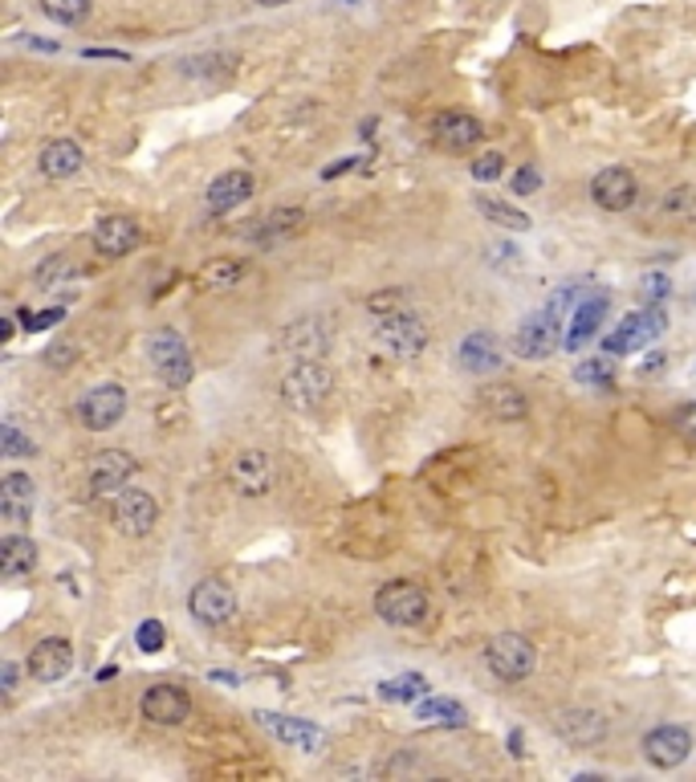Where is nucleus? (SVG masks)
<instances>
[{"instance_id":"2eb2a0df","label":"nucleus","mask_w":696,"mask_h":782,"mask_svg":"<svg viewBox=\"0 0 696 782\" xmlns=\"http://www.w3.org/2000/svg\"><path fill=\"white\" fill-rule=\"evenodd\" d=\"M558 322H562V310L550 306V310L534 314L517 327V355L522 359H546L558 347Z\"/></svg>"},{"instance_id":"c9c22d12","label":"nucleus","mask_w":696,"mask_h":782,"mask_svg":"<svg viewBox=\"0 0 696 782\" xmlns=\"http://www.w3.org/2000/svg\"><path fill=\"white\" fill-rule=\"evenodd\" d=\"M477 208H481V216H489L498 228H522L526 233L529 228V216L522 213V208H513V204H505V200H493V196H477Z\"/></svg>"},{"instance_id":"473e14b6","label":"nucleus","mask_w":696,"mask_h":782,"mask_svg":"<svg viewBox=\"0 0 696 782\" xmlns=\"http://www.w3.org/2000/svg\"><path fill=\"white\" fill-rule=\"evenodd\" d=\"M655 213L672 220V225H696V188L693 184H676L669 188L660 204H655Z\"/></svg>"},{"instance_id":"c85d7f7f","label":"nucleus","mask_w":696,"mask_h":782,"mask_svg":"<svg viewBox=\"0 0 696 782\" xmlns=\"http://www.w3.org/2000/svg\"><path fill=\"white\" fill-rule=\"evenodd\" d=\"M265 726L277 734L282 741H289V746H298V750H306V755H318V746H322V729L310 726V722H294V717H282V713H256Z\"/></svg>"},{"instance_id":"9b49d317","label":"nucleus","mask_w":696,"mask_h":782,"mask_svg":"<svg viewBox=\"0 0 696 782\" xmlns=\"http://www.w3.org/2000/svg\"><path fill=\"white\" fill-rule=\"evenodd\" d=\"M228 481L241 498H265L273 489V461L261 449H244L228 465Z\"/></svg>"},{"instance_id":"ddd939ff","label":"nucleus","mask_w":696,"mask_h":782,"mask_svg":"<svg viewBox=\"0 0 696 782\" xmlns=\"http://www.w3.org/2000/svg\"><path fill=\"white\" fill-rule=\"evenodd\" d=\"M139 713L151 722V726H180L187 722V713H192V698H187L180 684H151L139 701Z\"/></svg>"},{"instance_id":"6ab92c4d","label":"nucleus","mask_w":696,"mask_h":782,"mask_svg":"<svg viewBox=\"0 0 696 782\" xmlns=\"http://www.w3.org/2000/svg\"><path fill=\"white\" fill-rule=\"evenodd\" d=\"M660 330H664V314L660 310L627 314L624 322H619V330H612V335L603 339V347H607V355H627V351L643 347L648 339H655Z\"/></svg>"},{"instance_id":"39448f33","label":"nucleus","mask_w":696,"mask_h":782,"mask_svg":"<svg viewBox=\"0 0 696 782\" xmlns=\"http://www.w3.org/2000/svg\"><path fill=\"white\" fill-rule=\"evenodd\" d=\"M375 339H379V347H387L396 359H415L420 351H427V327L412 306H408V310H396V314H384L379 327H375Z\"/></svg>"},{"instance_id":"09e8293b","label":"nucleus","mask_w":696,"mask_h":782,"mask_svg":"<svg viewBox=\"0 0 696 782\" xmlns=\"http://www.w3.org/2000/svg\"><path fill=\"white\" fill-rule=\"evenodd\" d=\"M0 681H4V693L13 698L16 693V665L13 660H4V665H0Z\"/></svg>"},{"instance_id":"79ce46f5","label":"nucleus","mask_w":696,"mask_h":782,"mask_svg":"<svg viewBox=\"0 0 696 782\" xmlns=\"http://www.w3.org/2000/svg\"><path fill=\"white\" fill-rule=\"evenodd\" d=\"M4 456H33V441H28L25 432H21V424H16V420H9V424H4Z\"/></svg>"},{"instance_id":"37998d69","label":"nucleus","mask_w":696,"mask_h":782,"mask_svg":"<svg viewBox=\"0 0 696 782\" xmlns=\"http://www.w3.org/2000/svg\"><path fill=\"white\" fill-rule=\"evenodd\" d=\"M16 318L25 322V330H45V327H54V322H61V318H66V310H57V306H54V310H42V314L21 310Z\"/></svg>"},{"instance_id":"1a4fd4ad","label":"nucleus","mask_w":696,"mask_h":782,"mask_svg":"<svg viewBox=\"0 0 696 782\" xmlns=\"http://www.w3.org/2000/svg\"><path fill=\"white\" fill-rule=\"evenodd\" d=\"M111 522L118 534H127V539H142V534H151L159 522V506L151 494H142V489H123L111 506Z\"/></svg>"},{"instance_id":"f03ea898","label":"nucleus","mask_w":696,"mask_h":782,"mask_svg":"<svg viewBox=\"0 0 696 782\" xmlns=\"http://www.w3.org/2000/svg\"><path fill=\"white\" fill-rule=\"evenodd\" d=\"M375 615L391 627H420L432 615V599L408 579H396L375 591Z\"/></svg>"},{"instance_id":"58836bf2","label":"nucleus","mask_w":696,"mask_h":782,"mask_svg":"<svg viewBox=\"0 0 696 782\" xmlns=\"http://www.w3.org/2000/svg\"><path fill=\"white\" fill-rule=\"evenodd\" d=\"M163 644H168V627L159 624V620H142L135 627V648L139 653H163Z\"/></svg>"},{"instance_id":"cd10ccee","label":"nucleus","mask_w":696,"mask_h":782,"mask_svg":"<svg viewBox=\"0 0 696 782\" xmlns=\"http://www.w3.org/2000/svg\"><path fill=\"white\" fill-rule=\"evenodd\" d=\"M232 70H237V57L232 54H196L187 57L184 66H180V73H184L187 82H199V86H220L232 78Z\"/></svg>"},{"instance_id":"c03bdc74","label":"nucleus","mask_w":696,"mask_h":782,"mask_svg":"<svg viewBox=\"0 0 696 782\" xmlns=\"http://www.w3.org/2000/svg\"><path fill=\"white\" fill-rule=\"evenodd\" d=\"M538 184H541V175H538V168H534V163H526V168L513 175V192H517V196H529V192H538Z\"/></svg>"},{"instance_id":"603ef678","label":"nucleus","mask_w":696,"mask_h":782,"mask_svg":"<svg viewBox=\"0 0 696 782\" xmlns=\"http://www.w3.org/2000/svg\"><path fill=\"white\" fill-rule=\"evenodd\" d=\"M253 4H261V9H282V4H289V0H253Z\"/></svg>"},{"instance_id":"2f4dec72","label":"nucleus","mask_w":696,"mask_h":782,"mask_svg":"<svg viewBox=\"0 0 696 782\" xmlns=\"http://www.w3.org/2000/svg\"><path fill=\"white\" fill-rule=\"evenodd\" d=\"M415 717L432 722V726H469V710L453 698H420L415 701Z\"/></svg>"},{"instance_id":"b1692460","label":"nucleus","mask_w":696,"mask_h":782,"mask_svg":"<svg viewBox=\"0 0 696 782\" xmlns=\"http://www.w3.org/2000/svg\"><path fill=\"white\" fill-rule=\"evenodd\" d=\"M82 147L73 139H54L42 147V159H37V168H42L45 180H70L82 171Z\"/></svg>"},{"instance_id":"e433bc0d","label":"nucleus","mask_w":696,"mask_h":782,"mask_svg":"<svg viewBox=\"0 0 696 782\" xmlns=\"http://www.w3.org/2000/svg\"><path fill=\"white\" fill-rule=\"evenodd\" d=\"M90 0H42V13L54 21V25H66V29H73V25H82L85 16H90Z\"/></svg>"},{"instance_id":"7c9ffc66","label":"nucleus","mask_w":696,"mask_h":782,"mask_svg":"<svg viewBox=\"0 0 696 782\" xmlns=\"http://www.w3.org/2000/svg\"><path fill=\"white\" fill-rule=\"evenodd\" d=\"M241 282H244V261H237V257H216V261H208L196 273V290H204V294H225V290H232V285Z\"/></svg>"},{"instance_id":"de8ad7c7","label":"nucleus","mask_w":696,"mask_h":782,"mask_svg":"<svg viewBox=\"0 0 696 782\" xmlns=\"http://www.w3.org/2000/svg\"><path fill=\"white\" fill-rule=\"evenodd\" d=\"M676 428H681L688 441H696V404H684L681 412H676Z\"/></svg>"},{"instance_id":"49530a36","label":"nucleus","mask_w":696,"mask_h":782,"mask_svg":"<svg viewBox=\"0 0 696 782\" xmlns=\"http://www.w3.org/2000/svg\"><path fill=\"white\" fill-rule=\"evenodd\" d=\"M640 290H643V298H664V294H669L672 285H669V277H664V273H648V277H643L640 282Z\"/></svg>"},{"instance_id":"dca6fc26","label":"nucleus","mask_w":696,"mask_h":782,"mask_svg":"<svg viewBox=\"0 0 696 782\" xmlns=\"http://www.w3.org/2000/svg\"><path fill=\"white\" fill-rule=\"evenodd\" d=\"M73 669V648L70 641H61V636H49V641L33 644V653H28V677L42 684H54V681H66Z\"/></svg>"},{"instance_id":"72a5a7b5","label":"nucleus","mask_w":696,"mask_h":782,"mask_svg":"<svg viewBox=\"0 0 696 782\" xmlns=\"http://www.w3.org/2000/svg\"><path fill=\"white\" fill-rule=\"evenodd\" d=\"M78 273H82V265H78L70 253H54V257H45L42 265L33 270V282L45 285V290H61V285L73 282Z\"/></svg>"},{"instance_id":"f257e3e1","label":"nucleus","mask_w":696,"mask_h":782,"mask_svg":"<svg viewBox=\"0 0 696 782\" xmlns=\"http://www.w3.org/2000/svg\"><path fill=\"white\" fill-rule=\"evenodd\" d=\"M282 399L294 408V412H313V408H322L334 392V375L330 367H322L318 359H298L294 367L282 375Z\"/></svg>"},{"instance_id":"3c124183","label":"nucleus","mask_w":696,"mask_h":782,"mask_svg":"<svg viewBox=\"0 0 696 782\" xmlns=\"http://www.w3.org/2000/svg\"><path fill=\"white\" fill-rule=\"evenodd\" d=\"M664 367V355H652V363H643V375H652V371Z\"/></svg>"},{"instance_id":"20e7f679","label":"nucleus","mask_w":696,"mask_h":782,"mask_svg":"<svg viewBox=\"0 0 696 782\" xmlns=\"http://www.w3.org/2000/svg\"><path fill=\"white\" fill-rule=\"evenodd\" d=\"M330 342H334V327L322 314H301L294 322H285L282 335H277V347L289 359H327Z\"/></svg>"},{"instance_id":"7ed1b4c3","label":"nucleus","mask_w":696,"mask_h":782,"mask_svg":"<svg viewBox=\"0 0 696 782\" xmlns=\"http://www.w3.org/2000/svg\"><path fill=\"white\" fill-rule=\"evenodd\" d=\"M484 665L493 669V677H501V681H526L529 672H534V665H538V648H534V641L529 636H522V632H501V636H493V641L484 644Z\"/></svg>"},{"instance_id":"a878e982","label":"nucleus","mask_w":696,"mask_h":782,"mask_svg":"<svg viewBox=\"0 0 696 782\" xmlns=\"http://www.w3.org/2000/svg\"><path fill=\"white\" fill-rule=\"evenodd\" d=\"M460 367L472 375H489L501 367V342L489 330H472L469 339L460 342Z\"/></svg>"},{"instance_id":"4be33fe9","label":"nucleus","mask_w":696,"mask_h":782,"mask_svg":"<svg viewBox=\"0 0 696 782\" xmlns=\"http://www.w3.org/2000/svg\"><path fill=\"white\" fill-rule=\"evenodd\" d=\"M253 192H256V184L249 171H225V175H216L213 184H208L204 204H208V213L213 216H225V213H232V208H241Z\"/></svg>"},{"instance_id":"bb28decb","label":"nucleus","mask_w":696,"mask_h":782,"mask_svg":"<svg viewBox=\"0 0 696 782\" xmlns=\"http://www.w3.org/2000/svg\"><path fill=\"white\" fill-rule=\"evenodd\" d=\"M37 570V542L25 534H9L0 542V575L4 579H25Z\"/></svg>"},{"instance_id":"8fccbe9b","label":"nucleus","mask_w":696,"mask_h":782,"mask_svg":"<svg viewBox=\"0 0 696 782\" xmlns=\"http://www.w3.org/2000/svg\"><path fill=\"white\" fill-rule=\"evenodd\" d=\"M522 746H526V738H522V729H513V734H510V755L517 758V755H522Z\"/></svg>"},{"instance_id":"0eeeda50","label":"nucleus","mask_w":696,"mask_h":782,"mask_svg":"<svg viewBox=\"0 0 696 782\" xmlns=\"http://www.w3.org/2000/svg\"><path fill=\"white\" fill-rule=\"evenodd\" d=\"M427 131H432V143L453 151V156H465V151L484 143V123L469 111H441Z\"/></svg>"},{"instance_id":"f704fd0d","label":"nucleus","mask_w":696,"mask_h":782,"mask_svg":"<svg viewBox=\"0 0 696 782\" xmlns=\"http://www.w3.org/2000/svg\"><path fill=\"white\" fill-rule=\"evenodd\" d=\"M432 693V684H427V677H420V672H399V677H391V681L379 684V698L384 701H420Z\"/></svg>"},{"instance_id":"a18cd8bd","label":"nucleus","mask_w":696,"mask_h":782,"mask_svg":"<svg viewBox=\"0 0 696 782\" xmlns=\"http://www.w3.org/2000/svg\"><path fill=\"white\" fill-rule=\"evenodd\" d=\"M45 359H49V367H73L78 347H73V342H54V347L45 351Z\"/></svg>"},{"instance_id":"a19ab883","label":"nucleus","mask_w":696,"mask_h":782,"mask_svg":"<svg viewBox=\"0 0 696 782\" xmlns=\"http://www.w3.org/2000/svg\"><path fill=\"white\" fill-rule=\"evenodd\" d=\"M501 175H505V156H501V151H489V156L472 159V180H481V184L489 180V184H493Z\"/></svg>"},{"instance_id":"f8f14e48","label":"nucleus","mask_w":696,"mask_h":782,"mask_svg":"<svg viewBox=\"0 0 696 782\" xmlns=\"http://www.w3.org/2000/svg\"><path fill=\"white\" fill-rule=\"evenodd\" d=\"M693 755V734L684 726H655L652 734H643V758L655 770H676Z\"/></svg>"},{"instance_id":"5701e85b","label":"nucleus","mask_w":696,"mask_h":782,"mask_svg":"<svg viewBox=\"0 0 696 782\" xmlns=\"http://www.w3.org/2000/svg\"><path fill=\"white\" fill-rule=\"evenodd\" d=\"M301 225H306V213H301V208H273V213L249 220V225H244V237H249V241H261V245L289 241Z\"/></svg>"},{"instance_id":"6e6552de","label":"nucleus","mask_w":696,"mask_h":782,"mask_svg":"<svg viewBox=\"0 0 696 782\" xmlns=\"http://www.w3.org/2000/svg\"><path fill=\"white\" fill-rule=\"evenodd\" d=\"M123 412H127V392L118 384L90 387V392H82V399H78V420H82V428H90V432L114 428L123 420Z\"/></svg>"},{"instance_id":"a211bd4d","label":"nucleus","mask_w":696,"mask_h":782,"mask_svg":"<svg viewBox=\"0 0 696 782\" xmlns=\"http://www.w3.org/2000/svg\"><path fill=\"white\" fill-rule=\"evenodd\" d=\"M555 734L567 746L586 750V746H598V741L607 738V717L598 710H562L555 717Z\"/></svg>"},{"instance_id":"f3484780","label":"nucleus","mask_w":696,"mask_h":782,"mask_svg":"<svg viewBox=\"0 0 696 782\" xmlns=\"http://www.w3.org/2000/svg\"><path fill=\"white\" fill-rule=\"evenodd\" d=\"M135 473H139V461H135V456L123 453V449H106V453H99L94 469H90V494H94V498L118 494Z\"/></svg>"},{"instance_id":"4468645a","label":"nucleus","mask_w":696,"mask_h":782,"mask_svg":"<svg viewBox=\"0 0 696 782\" xmlns=\"http://www.w3.org/2000/svg\"><path fill=\"white\" fill-rule=\"evenodd\" d=\"M640 196V184L627 168H603L591 180V200H595L603 213H627Z\"/></svg>"},{"instance_id":"9d476101","label":"nucleus","mask_w":696,"mask_h":782,"mask_svg":"<svg viewBox=\"0 0 696 782\" xmlns=\"http://www.w3.org/2000/svg\"><path fill=\"white\" fill-rule=\"evenodd\" d=\"M187 612H192V620H199L204 627H220L237 615V596H232V587L220 583V579H204V583L192 587Z\"/></svg>"},{"instance_id":"ea45409f","label":"nucleus","mask_w":696,"mask_h":782,"mask_svg":"<svg viewBox=\"0 0 696 782\" xmlns=\"http://www.w3.org/2000/svg\"><path fill=\"white\" fill-rule=\"evenodd\" d=\"M367 310L370 314H396V310H408V294L403 290H379V294H370L367 298Z\"/></svg>"},{"instance_id":"412c9836","label":"nucleus","mask_w":696,"mask_h":782,"mask_svg":"<svg viewBox=\"0 0 696 782\" xmlns=\"http://www.w3.org/2000/svg\"><path fill=\"white\" fill-rule=\"evenodd\" d=\"M33 506H37V485L28 473H4L0 481V518L13 522V526H25L33 518Z\"/></svg>"},{"instance_id":"423d86ee","label":"nucleus","mask_w":696,"mask_h":782,"mask_svg":"<svg viewBox=\"0 0 696 782\" xmlns=\"http://www.w3.org/2000/svg\"><path fill=\"white\" fill-rule=\"evenodd\" d=\"M147 359H151V367L159 371V379L168 387H187L192 384V351H187V342L175 335V330H156L151 339H147Z\"/></svg>"},{"instance_id":"aec40b11","label":"nucleus","mask_w":696,"mask_h":782,"mask_svg":"<svg viewBox=\"0 0 696 782\" xmlns=\"http://www.w3.org/2000/svg\"><path fill=\"white\" fill-rule=\"evenodd\" d=\"M139 241H142V233L130 216H102L99 225H94V249H99V257H106V261L127 257L130 249H139Z\"/></svg>"},{"instance_id":"c756f323","label":"nucleus","mask_w":696,"mask_h":782,"mask_svg":"<svg viewBox=\"0 0 696 782\" xmlns=\"http://www.w3.org/2000/svg\"><path fill=\"white\" fill-rule=\"evenodd\" d=\"M607 310H612L607 294H595V298H586L583 306H579V314H574V327H570V335H567L570 351H579L586 339H595L598 327H603V318H607Z\"/></svg>"},{"instance_id":"4c0bfd02","label":"nucleus","mask_w":696,"mask_h":782,"mask_svg":"<svg viewBox=\"0 0 696 782\" xmlns=\"http://www.w3.org/2000/svg\"><path fill=\"white\" fill-rule=\"evenodd\" d=\"M574 379H579V384L612 387L615 363H612V359H586V363H579V367H574Z\"/></svg>"},{"instance_id":"393cba45","label":"nucleus","mask_w":696,"mask_h":782,"mask_svg":"<svg viewBox=\"0 0 696 782\" xmlns=\"http://www.w3.org/2000/svg\"><path fill=\"white\" fill-rule=\"evenodd\" d=\"M481 408L493 416V420H501V424H513V420H522V416L529 412V399H526V392H522V387L489 384L481 392Z\"/></svg>"}]
</instances>
